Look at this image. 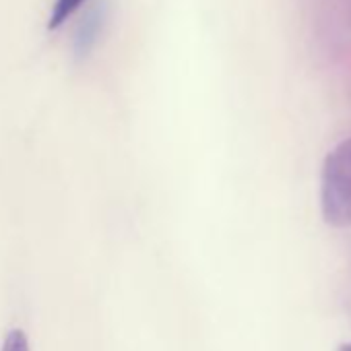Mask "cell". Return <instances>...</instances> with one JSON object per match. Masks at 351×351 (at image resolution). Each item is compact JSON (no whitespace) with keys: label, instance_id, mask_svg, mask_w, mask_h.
I'll use <instances>...</instances> for the list:
<instances>
[{"label":"cell","instance_id":"7a4b0ae2","mask_svg":"<svg viewBox=\"0 0 351 351\" xmlns=\"http://www.w3.org/2000/svg\"><path fill=\"white\" fill-rule=\"evenodd\" d=\"M104 15H106L104 5H95L79 21L75 36H73V54L77 60H85L91 54V50L95 48L101 27H104Z\"/></svg>","mask_w":351,"mask_h":351},{"label":"cell","instance_id":"6da1fadb","mask_svg":"<svg viewBox=\"0 0 351 351\" xmlns=\"http://www.w3.org/2000/svg\"><path fill=\"white\" fill-rule=\"evenodd\" d=\"M320 213L332 228H351V136L332 147L322 161Z\"/></svg>","mask_w":351,"mask_h":351},{"label":"cell","instance_id":"5b68a950","mask_svg":"<svg viewBox=\"0 0 351 351\" xmlns=\"http://www.w3.org/2000/svg\"><path fill=\"white\" fill-rule=\"evenodd\" d=\"M337 351H351V343H343V345H339V349Z\"/></svg>","mask_w":351,"mask_h":351},{"label":"cell","instance_id":"277c9868","mask_svg":"<svg viewBox=\"0 0 351 351\" xmlns=\"http://www.w3.org/2000/svg\"><path fill=\"white\" fill-rule=\"evenodd\" d=\"M0 351H32L27 335L21 328H11L0 345Z\"/></svg>","mask_w":351,"mask_h":351},{"label":"cell","instance_id":"3957f363","mask_svg":"<svg viewBox=\"0 0 351 351\" xmlns=\"http://www.w3.org/2000/svg\"><path fill=\"white\" fill-rule=\"evenodd\" d=\"M83 3L85 0H56L52 7V13H50L48 29H58Z\"/></svg>","mask_w":351,"mask_h":351}]
</instances>
